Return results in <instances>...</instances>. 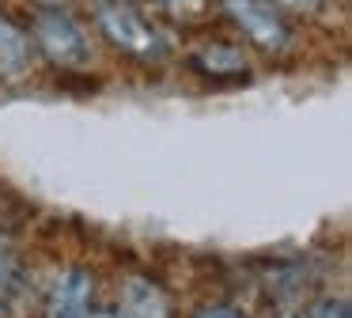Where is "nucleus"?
Listing matches in <instances>:
<instances>
[{"instance_id": "obj_12", "label": "nucleus", "mask_w": 352, "mask_h": 318, "mask_svg": "<svg viewBox=\"0 0 352 318\" xmlns=\"http://www.w3.org/2000/svg\"><path fill=\"white\" fill-rule=\"evenodd\" d=\"M170 4H178V8H197L201 0H170Z\"/></svg>"}, {"instance_id": "obj_10", "label": "nucleus", "mask_w": 352, "mask_h": 318, "mask_svg": "<svg viewBox=\"0 0 352 318\" xmlns=\"http://www.w3.org/2000/svg\"><path fill=\"white\" fill-rule=\"evenodd\" d=\"M197 318H243V315H235L231 307H205Z\"/></svg>"}, {"instance_id": "obj_4", "label": "nucleus", "mask_w": 352, "mask_h": 318, "mask_svg": "<svg viewBox=\"0 0 352 318\" xmlns=\"http://www.w3.org/2000/svg\"><path fill=\"white\" fill-rule=\"evenodd\" d=\"M91 277L84 269H69L50 292L46 318H87V303H91Z\"/></svg>"}, {"instance_id": "obj_5", "label": "nucleus", "mask_w": 352, "mask_h": 318, "mask_svg": "<svg viewBox=\"0 0 352 318\" xmlns=\"http://www.w3.org/2000/svg\"><path fill=\"white\" fill-rule=\"evenodd\" d=\"M118 303H122V318H167V299L152 280H125Z\"/></svg>"}, {"instance_id": "obj_3", "label": "nucleus", "mask_w": 352, "mask_h": 318, "mask_svg": "<svg viewBox=\"0 0 352 318\" xmlns=\"http://www.w3.org/2000/svg\"><path fill=\"white\" fill-rule=\"evenodd\" d=\"M223 8L254 45H261V50H284L288 45V27L269 0H223Z\"/></svg>"}, {"instance_id": "obj_1", "label": "nucleus", "mask_w": 352, "mask_h": 318, "mask_svg": "<svg viewBox=\"0 0 352 318\" xmlns=\"http://www.w3.org/2000/svg\"><path fill=\"white\" fill-rule=\"evenodd\" d=\"M95 19H99L102 34L118 45V50L133 53V57H163V38L155 27H148L125 0H99L95 4Z\"/></svg>"}, {"instance_id": "obj_9", "label": "nucleus", "mask_w": 352, "mask_h": 318, "mask_svg": "<svg viewBox=\"0 0 352 318\" xmlns=\"http://www.w3.org/2000/svg\"><path fill=\"white\" fill-rule=\"evenodd\" d=\"M12 277H16V257H12V250L0 242V295L12 288Z\"/></svg>"}, {"instance_id": "obj_13", "label": "nucleus", "mask_w": 352, "mask_h": 318, "mask_svg": "<svg viewBox=\"0 0 352 318\" xmlns=\"http://www.w3.org/2000/svg\"><path fill=\"white\" fill-rule=\"evenodd\" d=\"M42 4H65V0H42Z\"/></svg>"}, {"instance_id": "obj_2", "label": "nucleus", "mask_w": 352, "mask_h": 318, "mask_svg": "<svg viewBox=\"0 0 352 318\" xmlns=\"http://www.w3.org/2000/svg\"><path fill=\"white\" fill-rule=\"evenodd\" d=\"M34 42H38V50L61 68H80L91 57V45H87L84 30L76 27V19H69V15H61V12H42L38 19H34Z\"/></svg>"}, {"instance_id": "obj_6", "label": "nucleus", "mask_w": 352, "mask_h": 318, "mask_svg": "<svg viewBox=\"0 0 352 318\" xmlns=\"http://www.w3.org/2000/svg\"><path fill=\"white\" fill-rule=\"evenodd\" d=\"M31 68V38L0 15V80H19Z\"/></svg>"}, {"instance_id": "obj_14", "label": "nucleus", "mask_w": 352, "mask_h": 318, "mask_svg": "<svg viewBox=\"0 0 352 318\" xmlns=\"http://www.w3.org/2000/svg\"><path fill=\"white\" fill-rule=\"evenodd\" d=\"M95 318H110V315H95Z\"/></svg>"}, {"instance_id": "obj_7", "label": "nucleus", "mask_w": 352, "mask_h": 318, "mask_svg": "<svg viewBox=\"0 0 352 318\" xmlns=\"http://www.w3.org/2000/svg\"><path fill=\"white\" fill-rule=\"evenodd\" d=\"M193 68L205 76H235V72L246 76V57L223 42H216V45L208 42V45H201V53H193Z\"/></svg>"}, {"instance_id": "obj_11", "label": "nucleus", "mask_w": 352, "mask_h": 318, "mask_svg": "<svg viewBox=\"0 0 352 318\" xmlns=\"http://www.w3.org/2000/svg\"><path fill=\"white\" fill-rule=\"evenodd\" d=\"M284 4H292V8H314V0H284Z\"/></svg>"}, {"instance_id": "obj_8", "label": "nucleus", "mask_w": 352, "mask_h": 318, "mask_svg": "<svg viewBox=\"0 0 352 318\" xmlns=\"http://www.w3.org/2000/svg\"><path fill=\"white\" fill-rule=\"evenodd\" d=\"M307 318H349V303L344 299H322L307 310Z\"/></svg>"}]
</instances>
